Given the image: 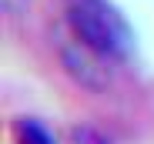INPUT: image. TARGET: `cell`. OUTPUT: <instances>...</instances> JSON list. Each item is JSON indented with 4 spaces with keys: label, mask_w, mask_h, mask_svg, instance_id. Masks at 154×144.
Returning a JSON list of instances; mask_svg holds the SVG:
<instances>
[{
    "label": "cell",
    "mask_w": 154,
    "mask_h": 144,
    "mask_svg": "<svg viewBox=\"0 0 154 144\" xmlns=\"http://www.w3.org/2000/svg\"><path fill=\"white\" fill-rule=\"evenodd\" d=\"M67 20H70L74 40H81L87 51L100 57H124L131 47V30L107 0H74Z\"/></svg>",
    "instance_id": "obj_1"
},
{
    "label": "cell",
    "mask_w": 154,
    "mask_h": 144,
    "mask_svg": "<svg viewBox=\"0 0 154 144\" xmlns=\"http://www.w3.org/2000/svg\"><path fill=\"white\" fill-rule=\"evenodd\" d=\"M60 60L67 67V74L77 81V84H84L91 90H104L111 74H107V57H100L94 51H87V47L81 40H70L60 47Z\"/></svg>",
    "instance_id": "obj_2"
},
{
    "label": "cell",
    "mask_w": 154,
    "mask_h": 144,
    "mask_svg": "<svg viewBox=\"0 0 154 144\" xmlns=\"http://www.w3.org/2000/svg\"><path fill=\"white\" fill-rule=\"evenodd\" d=\"M17 137H20V144H54V137L47 134V127H40L37 121H23L17 124Z\"/></svg>",
    "instance_id": "obj_3"
},
{
    "label": "cell",
    "mask_w": 154,
    "mask_h": 144,
    "mask_svg": "<svg viewBox=\"0 0 154 144\" xmlns=\"http://www.w3.org/2000/svg\"><path fill=\"white\" fill-rule=\"evenodd\" d=\"M27 4H30V0H0V7H4L7 14H20Z\"/></svg>",
    "instance_id": "obj_4"
}]
</instances>
